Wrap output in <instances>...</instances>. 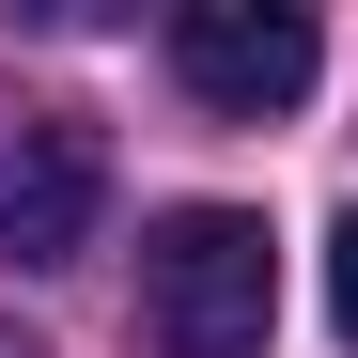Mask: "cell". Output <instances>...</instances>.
I'll return each instance as SVG.
<instances>
[{"instance_id":"6da1fadb","label":"cell","mask_w":358,"mask_h":358,"mask_svg":"<svg viewBox=\"0 0 358 358\" xmlns=\"http://www.w3.org/2000/svg\"><path fill=\"white\" fill-rule=\"evenodd\" d=\"M265 312H280V234L250 203H171L141 234V327H156V358H265Z\"/></svg>"},{"instance_id":"7a4b0ae2","label":"cell","mask_w":358,"mask_h":358,"mask_svg":"<svg viewBox=\"0 0 358 358\" xmlns=\"http://www.w3.org/2000/svg\"><path fill=\"white\" fill-rule=\"evenodd\" d=\"M171 78L203 109H234V125H280V109L327 78V31L296 16V0H187V16H171Z\"/></svg>"},{"instance_id":"3957f363","label":"cell","mask_w":358,"mask_h":358,"mask_svg":"<svg viewBox=\"0 0 358 358\" xmlns=\"http://www.w3.org/2000/svg\"><path fill=\"white\" fill-rule=\"evenodd\" d=\"M94 218H109V141L94 125H0V250L16 265H78L94 250Z\"/></svg>"},{"instance_id":"277c9868","label":"cell","mask_w":358,"mask_h":358,"mask_svg":"<svg viewBox=\"0 0 358 358\" xmlns=\"http://www.w3.org/2000/svg\"><path fill=\"white\" fill-rule=\"evenodd\" d=\"M327 327H343V343H358V203H343V218H327Z\"/></svg>"},{"instance_id":"5b68a950","label":"cell","mask_w":358,"mask_h":358,"mask_svg":"<svg viewBox=\"0 0 358 358\" xmlns=\"http://www.w3.org/2000/svg\"><path fill=\"white\" fill-rule=\"evenodd\" d=\"M0 358H47V343H0Z\"/></svg>"}]
</instances>
